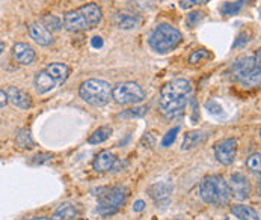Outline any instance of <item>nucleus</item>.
<instances>
[{
    "instance_id": "1",
    "label": "nucleus",
    "mask_w": 261,
    "mask_h": 220,
    "mask_svg": "<svg viewBox=\"0 0 261 220\" xmlns=\"http://www.w3.org/2000/svg\"><path fill=\"white\" fill-rule=\"evenodd\" d=\"M192 85L187 78H175L168 81L159 95V107L166 118H177L186 109Z\"/></svg>"
},
{
    "instance_id": "2",
    "label": "nucleus",
    "mask_w": 261,
    "mask_h": 220,
    "mask_svg": "<svg viewBox=\"0 0 261 220\" xmlns=\"http://www.w3.org/2000/svg\"><path fill=\"white\" fill-rule=\"evenodd\" d=\"M103 20V11L97 3H88L64 15V26L70 32L95 29Z\"/></svg>"
},
{
    "instance_id": "3",
    "label": "nucleus",
    "mask_w": 261,
    "mask_h": 220,
    "mask_svg": "<svg viewBox=\"0 0 261 220\" xmlns=\"http://www.w3.org/2000/svg\"><path fill=\"white\" fill-rule=\"evenodd\" d=\"M260 65V51H257V58L245 56L237 59L229 68L232 81L243 88H258L261 80Z\"/></svg>"
},
{
    "instance_id": "4",
    "label": "nucleus",
    "mask_w": 261,
    "mask_h": 220,
    "mask_svg": "<svg viewBox=\"0 0 261 220\" xmlns=\"http://www.w3.org/2000/svg\"><path fill=\"white\" fill-rule=\"evenodd\" d=\"M199 196L205 204L225 207L231 199V191L224 177L208 175L199 184Z\"/></svg>"
},
{
    "instance_id": "5",
    "label": "nucleus",
    "mask_w": 261,
    "mask_h": 220,
    "mask_svg": "<svg viewBox=\"0 0 261 220\" xmlns=\"http://www.w3.org/2000/svg\"><path fill=\"white\" fill-rule=\"evenodd\" d=\"M128 195H130L128 188L122 184L100 188L98 195H97V201H98L97 211H98V214L103 217H109V216L116 214L121 210V207L125 204Z\"/></svg>"
},
{
    "instance_id": "6",
    "label": "nucleus",
    "mask_w": 261,
    "mask_h": 220,
    "mask_svg": "<svg viewBox=\"0 0 261 220\" xmlns=\"http://www.w3.org/2000/svg\"><path fill=\"white\" fill-rule=\"evenodd\" d=\"M181 41H183V34L174 26L166 23L157 24L148 37L149 47L160 54L175 50L181 44Z\"/></svg>"
},
{
    "instance_id": "7",
    "label": "nucleus",
    "mask_w": 261,
    "mask_h": 220,
    "mask_svg": "<svg viewBox=\"0 0 261 220\" xmlns=\"http://www.w3.org/2000/svg\"><path fill=\"white\" fill-rule=\"evenodd\" d=\"M79 95L85 103L94 107H103L112 100V88L105 80L88 78L80 85Z\"/></svg>"
},
{
    "instance_id": "8",
    "label": "nucleus",
    "mask_w": 261,
    "mask_h": 220,
    "mask_svg": "<svg viewBox=\"0 0 261 220\" xmlns=\"http://www.w3.org/2000/svg\"><path fill=\"white\" fill-rule=\"evenodd\" d=\"M112 98L122 106L139 104L145 100V91L135 81H122L112 88Z\"/></svg>"
},
{
    "instance_id": "9",
    "label": "nucleus",
    "mask_w": 261,
    "mask_h": 220,
    "mask_svg": "<svg viewBox=\"0 0 261 220\" xmlns=\"http://www.w3.org/2000/svg\"><path fill=\"white\" fill-rule=\"evenodd\" d=\"M228 187H229L231 196L239 201H246L251 196V190H252L251 183H249L248 177L240 172H236L229 177Z\"/></svg>"
},
{
    "instance_id": "10",
    "label": "nucleus",
    "mask_w": 261,
    "mask_h": 220,
    "mask_svg": "<svg viewBox=\"0 0 261 220\" xmlns=\"http://www.w3.org/2000/svg\"><path fill=\"white\" fill-rule=\"evenodd\" d=\"M236 155H237V141L234 138L224 139L215 145V157L224 166H229L236 160Z\"/></svg>"
},
{
    "instance_id": "11",
    "label": "nucleus",
    "mask_w": 261,
    "mask_h": 220,
    "mask_svg": "<svg viewBox=\"0 0 261 220\" xmlns=\"http://www.w3.org/2000/svg\"><path fill=\"white\" fill-rule=\"evenodd\" d=\"M5 94L8 97V103H11L14 107L21 110H28L32 107V97L26 91L17 86H8Z\"/></svg>"
},
{
    "instance_id": "12",
    "label": "nucleus",
    "mask_w": 261,
    "mask_h": 220,
    "mask_svg": "<svg viewBox=\"0 0 261 220\" xmlns=\"http://www.w3.org/2000/svg\"><path fill=\"white\" fill-rule=\"evenodd\" d=\"M12 56L20 65H32L37 59L34 47L26 42H17L12 47Z\"/></svg>"
},
{
    "instance_id": "13",
    "label": "nucleus",
    "mask_w": 261,
    "mask_h": 220,
    "mask_svg": "<svg viewBox=\"0 0 261 220\" xmlns=\"http://www.w3.org/2000/svg\"><path fill=\"white\" fill-rule=\"evenodd\" d=\"M149 198L159 204V205H165L168 204V201L171 199L172 195V184L169 183H154L148 187Z\"/></svg>"
},
{
    "instance_id": "14",
    "label": "nucleus",
    "mask_w": 261,
    "mask_h": 220,
    "mask_svg": "<svg viewBox=\"0 0 261 220\" xmlns=\"http://www.w3.org/2000/svg\"><path fill=\"white\" fill-rule=\"evenodd\" d=\"M29 37L32 38L34 42H37L38 45L47 47L53 44V35L48 29H45L41 23H32L29 26Z\"/></svg>"
},
{
    "instance_id": "15",
    "label": "nucleus",
    "mask_w": 261,
    "mask_h": 220,
    "mask_svg": "<svg viewBox=\"0 0 261 220\" xmlns=\"http://www.w3.org/2000/svg\"><path fill=\"white\" fill-rule=\"evenodd\" d=\"M44 70L56 81L58 86L64 85L67 81V78L70 77V73H71L70 67L67 64H61V62H53V64L47 65Z\"/></svg>"
},
{
    "instance_id": "16",
    "label": "nucleus",
    "mask_w": 261,
    "mask_h": 220,
    "mask_svg": "<svg viewBox=\"0 0 261 220\" xmlns=\"http://www.w3.org/2000/svg\"><path fill=\"white\" fill-rule=\"evenodd\" d=\"M116 157L111 151H101L94 160V169L97 172H109L116 164Z\"/></svg>"
},
{
    "instance_id": "17",
    "label": "nucleus",
    "mask_w": 261,
    "mask_h": 220,
    "mask_svg": "<svg viewBox=\"0 0 261 220\" xmlns=\"http://www.w3.org/2000/svg\"><path fill=\"white\" fill-rule=\"evenodd\" d=\"M34 83H35V89H37L39 95H44V94L53 91L55 88H58L56 81L48 75V73L45 70H41L39 73H37Z\"/></svg>"
},
{
    "instance_id": "18",
    "label": "nucleus",
    "mask_w": 261,
    "mask_h": 220,
    "mask_svg": "<svg viewBox=\"0 0 261 220\" xmlns=\"http://www.w3.org/2000/svg\"><path fill=\"white\" fill-rule=\"evenodd\" d=\"M113 23L118 29L128 31V29H135L141 24V17L133 15V14H116L113 17Z\"/></svg>"
},
{
    "instance_id": "19",
    "label": "nucleus",
    "mask_w": 261,
    "mask_h": 220,
    "mask_svg": "<svg viewBox=\"0 0 261 220\" xmlns=\"http://www.w3.org/2000/svg\"><path fill=\"white\" fill-rule=\"evenodd\" d=\"M208 138V133L205 131H201V130H196V131H189L185 134V139H183V144H181V149L183 151H189L192 148L201 145L205 139Z\"/></svg>"
},
{
    "instance_id": "20",
    "label": "nucleus",
    "mask_w": 261,
    "mask_h": 220,
    "mask_svg": "<svg viewBox=\"0 0 261 220\" xmlns=\"http://www.w3.org/2000/svg\"><path fill=\"white\" fill-rule=\"evenodd\" d=\"M79 219V210L73 204H61L59 208L53 213L50 220H77Z\"/></svg>"
},
{
    "instance_id": "21",
    "label": "nucleus",
    "mask_w": 261,
    "mask_h": 220,
    "mask_svg": "<svg viewBox=\"0 0 261 220\" xmlns=\"http://www.w3.org/2000/svg\"><path fill=\"white\" fill-rule=\"evenodd\" d=\"M231 214L240 220H260V214H258L257 210H254L249 205H243V204L232 205L231 207Z\"/></svg>"
},
{
    "instance_id": "22",
    "label": "nucleus",
    "mask_w": 261,
    "mask_h": 220,
    "mask_svg": "<svg viewBox=\"0 0 261 220\" xmlns=\"http://www.w3.org/2000/svg\"><path fill=\"white\" fill-rule=\"evenodd\" d=\"M15 144L20 149H34L35 148V141L28 128H20L15 136Z\"/></svg>"
},
{
    "instance_id": "23",
    "label": "nucleus",
    "mask_w": 261,
    "mask_h": 220,
    "mask_svg": "<svg viewBox=\"0 0 261 220\" xmlns=\"http://www.w3.org/2000/svg\"><path fill=\"white\" fill-rule=\"evenodd\" d=\"M111 134H112V127H109V125H103V127L97 128V130L89 136L88 144H91V145L103 144V142H106V141L111 138Z\"/></svg>"
},
{
    "instance_id": "24",
    "label": "nucleus",
    "mask_w": 261,
    "mask_h": 220,
    "mask_svg": "<svg viewBox=\"0 0 261 220\" xmlns=\"http://www.w3.org/2000/svg\"><path fill=\"white\" fill-rule=\"evenodd\" d=\"M245 2L243 0H236V2H224L219 8L222 15H236L240 12V9L243 8Z\"/></svg>"
},
{
    "instance_id": "25",
    "label": "nucleus",
    "mask_w": 261,
    "mask_h": 220,
    "mask_svg": "<svg viewBox=\"0 0 261 220\" xmlns=\"http://www.w3.org/2000/svg\"><path fill=\"white\" fill-rule=\"evenodd\" d=\"M147 112H148V107H147V106H136V107H132V109L122 110V112L118 115V118H121V119L142 118V116H145V115H147Z\"/></svg>"
},
{
    "instance_id": "26",
    "label": "nucleus",
    "mask_w": 261,
    "mask_h": 220,
    "mask_svg": "<svg viewBox=\"0 0 261 220\" xmlns=\"http://www.w3.org/2000/svg\"><path fill=\"white\" fill-rule=\"evenodd\" d=\"M41 24H42L45 29H48L50 32H59V31L62 29V21H61L58 17L51 15V14L44 15V17H42Z\"/></svg>"
},
{
    "instance_id": "27",
    "label": "nucleus",
    "mask_w": 261,
    "mask_h": 220,
    "mask_svg": "<svg viewBox=\"0 0 261 220\" xmlns=\"http://www.w3.org/2000/svg\"><path fill=\"white\" fill-rule=\"evenodd\" d=\"M212 58V53L205 48H199V50H195L190 56H189V64L190 65H198L201 62H205L207 59Z\"/></svg>"
},
{
    "instance_id": "28",
    "label": "nucleus",
    "mask_w": 261,
    "mask_h": 220,
    "mask_svg": "<svg viewBox=\"0 0 261 220\" xmlns=\"http://www.w3.org/2000/svg\"><path fill=\"white\" fill-rule=\"evenodd\" d=\"M246 166L252 174L260 175L261 171V160H260V152H255L252 155H249V158L246 160Z\"/></svg>"
},
{
    "instance_id": "29",
    "label": "nucleus",
    "mask_w": 261,
    "mask_h": 220,
    "mask_svg": "<svg viewBox=\"0 0 261 220\" xmlns=\"http://www.w3.org/2000/svg\"><path fill=\"white\" fill-rule=\"evenodd\" d=\"M180 133V127H174V128H171L165 136H163V139H162V147L163 148H168L171 147L174 142H175V139H177V134Z\"/></svg>"
},
{
    "instance_id": "30",
    "label": "nucleus",
    "mask_w": 261,
    "mask_h": 220,
    "mask_svg": "<svg viewBox=\"0 0 261 220\" xmlns=\"http://www.w3.org/2000/svg\"><path fill=\"white\" fill-rule=\"evenodd\" d=\"M202 18H204V12H202V11H192V12L187 14V24H189L190 28H193V26H196Z\"/></svg>"
},
{
    "instance_id": "31",
    "label": "nucleus",
    "mask_w": 261,
    "mask_h": 220,
    "mask_svg": "<svg viewBox=\"0 0 261 220\" xmlns=\"http://www.w3.org/2000/svg\"><path fill=\"white\" fill-rule=\"evenodd\" d=\"M51 157H53V154H50V152H41V154H37L32 157L31 164H42L45 161H50Z\"/></svg>"
},
{
    "instance_id": "32",
    "label": "nucleus",
    "mask_w": 261,
    "mask_h": 220,
    "mask_svg": "<svg viewBox=\"0 0 261 220\" xmlns=\"http://www.w3.org/2000/svg\"><path fill=\"white\" fill-rule=\"evenodd\" d=\"M249 39H251V35L248 34V32H243V34H240L239 37L236 38V42H234V48H239V47H245L248 42H249Z\"/></svg>"
},
{
    "instance_id": "33",
    "label": "nucleus",
    "mask_w": 261,
    "mask_h": 220,
    "mask_svg": "<svg viewBox=\"0 0 261 220\" xmlns=\"http://www.w3.org/2000/svg\"><path fill=\"white\" fill-rule=\"evenodd\" d=\"M204 3H208V0H180V8L181 9H190L193 6L204 5Z\"/></svg>"
},
{
    "instance_id": "34",
    "label": "nucleus",
    "mask_w": 261,
    "mask_h": 220,
    "mask_svg": "<svg viewBox=\"0 0 261 220\" xmlns=\"http://www.w3.org/2000/svg\"><path fill=\"white\" fill-rule=\"evenodd\" d=\"M207 110L212 113V115H222V107L215 101V100H210L207 103Z\"/></svg>"
},
{
    "instance_id": "35",
    "label": "nucleus",
    "mask_w": 261,
    "mask_h": 220,
    "mask_svg": "<svg viewBox=\"0 0 261 220\" xmlns=\"http://www.w3.org/2000/svg\"><path fill=\"white\" fill-rule=\"evenodd\" d=\"M144 210H145V202H144L142 199H139V201H136V202L133 204V211L141 213V211H144Z\"/></svg>"
},
{
    "instance_id": "36",
    "label": "nucleus",
    "mask_w": 261,
    "mask_h": 220,
    "mask_svg": "<svg viewBox=\"0 0 261 220\" xmlns=\"http://www.w3.org/2000/svg\"><path fill=\"white\" fill-rule=\"evenodd\" d=\"M91 45H92L94 48H101V47H103V38L94 37L91 39Z\"/></svg>"
},
{
    "instance_id": "37",
    "label": "nucleus",
    "mask_w": 261,
    "mask_h": 220,
    "mask_svg": "<svg viewBox=\"0 0 261 220\" xmlns=\"http://www.w3.org/2000/svg\"><path fill=\"white\" fill-rule=\"evenodd\" d=\"M6 104H8V97H6L5 91H2V89H0V109H2V107H5Z\"/></svg>"
},
{
    "instance_id": "38",
    "label": "nucleus",
    "mask_w": 261,
    "mask_h": 220,
    "mask_svg": "<svg viewBox=\"0 0 261 220\" xmlns=\"http://www.w3.org/2000/svg\"><path fill=\"white\" fill-rule=\"evenodd\" d=\"M24 220H50V219H48V217H44V216H42V217H32V219H24Z\"/></svg>"
},
{
    "instance_id": "39",
    "label": "nucleus",
    "mask_w": 261,
    "mask_h": 220,
    "mask_svg": "<svg viewBox=\"0 0 261 220\" xmlns=\"http://www.w3.org/2000/svg\"><path fill=\"white\" fill-rule=\"evenodd\" d=\"M3 51H5V42H2V41H0V54H2Z\"/></svg>"
},
{
    "instance_id": "40",
    "label": "nucleus",
    "mask_w": 261,
    "mask_h": 220,
    "mask_svg": "<svg viewBox=\"0 0 261 220\" xmlns=\"http://www.w3.org/2000/svg\"><path fill=\"white\" fill-rule=\"evenodd\" d=\"M243 2H245V0H243Z\"/></svg>"
}]
</instances>
